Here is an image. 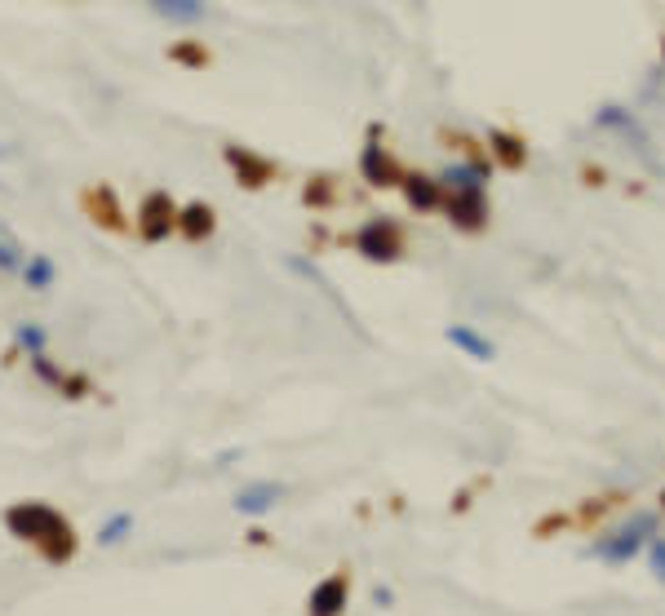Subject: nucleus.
<instances>
[{"instance_id": "dca6fc26", "label": "nucleus", "mask_w": 665, "mask_h": 616, "mask_svg": "<svg viewBox=\"0 0 665 616\" xmlns=\"http://www.w3.org/2000/svg\"><path fill=\"white\" fill-rule=\"evenodd\" d=\"M85 204H89V218L98 222V227H107V231H125L129 222L120 218V200L111 195L107 187H94V191H85Z\"/></svg>"}, {"instance_id": "7ed1b4c3", "label": "nucleus", "mask_w": 665, "mask_h": 616, "mask_svg": "<svg viewBox=\"0 0 665 616\" xmlns=\"http://www.w3.org/2000/svg\"><path fill=\"white\" fill-rule=\"evenodd\" d=\"M652 537H657V515H634L621 523L617 532H603L595 546H590V554L603 563H630V559H639V550L648 546Z\"/></svg>"}, {"instance_id": "1a4fd4ad", "label": "nucleus", "mask_w": 665, "mask_h": 616, "mask_svg": "<svg viewBox=\"0 0 665 616\" xmlns=\"http://www.w3.org/2000/svg\"><path fill=\"white\" fill-rule=\"evenodd\" d=\"M488 191H457L444 195V218L453 222L457 231H484L488 227Z\"/></svg>"}, {"instance_id": "0eeeda50", "label": "nucleus", "mask_w": 665, "mask_h": 616, "mask_svg": "<svg viewBox=\"0 0 665 616\" xmlns=\"http://www.w3.org/2000/svg\"><path fill=\"white\" fill-rule=\"evenodd\" d=\"M138 235L147 244H160L165 235H173L178 231V204H173V195L169 191H151L147 200L138 204Z\"/></svg>"}, {"instance_id": "5701e85b", "label": "nucleus", "mask_w": 665, "mask_h": 616, "mask_svg": "<svg viewBox=\"0 0 665 616\" xmlns=\"http://www.w3.org/2000/svg\"><path fill=\"white\" fill-rule=\"evenodd\" d=\"M306 200H311V204H329L333 200V178H315L311 187H306Z\"/></svg>"}, {"instance_id": "9b49d317", "label": "nucleus", "mask_w": 665, "mask_h": 616, "mask_svg": "<svg viewBox=\"0 0 665 616\" xmlns=\"http://www.w3.org/2000/svg\"><path fill=\"white\" fill-rule=\"evenodd\" d=\"M488 160H493L497 169H524V164H528V142L519 138V133H510V129H493V133H488Z\"/></svg>"}, {"instance_id": "9d476101", "label": "nucleus", "mask_w": 665, "mask_h": 616, "mask_svg": "<svg viewBox=\"0 0 665 616\" xmlns=\"http://www.w3.org/2000/svg\"><path fill=\"white\" fill-rule=\"evenodd\" d=\"M227 164H231V173L240 178V187H266V182L275 178V164L262 156V151H253V147H240V142H231L227 147Z\"/></svg>"}, {"instance_id": "4468645a", "label": "nucleus", "mask_w": 665, "mask_h": 616, "mask_svg": "<svg viewBox=\"0 0 665 616\" xmlns=\"http://www.w3.org/2000/svg\"><path fill=\"white\" fill-rule=\"evenodd\" d=\"M444 337H448V346H457L462 355L479 359V364H488V359L497 355L493 337H484L479 328H470V324H448V328H444Z\"/></svg>"}, {"instance_id": "f03ea898", "label": "nucleus", "mask_w": 665, "mask_h": 616, "mask_svg": "<svg viewBox=\"0 0 665 616\" xmlns=\"http://www.w3.org/2000/svg\"><path fill=\"white\" fill-rule=\"evenodd\" d=\"M351 244L364 262H377V266H391V262L404 258V231H399V222L386 218V213L360 222L355 235H351Z\"/></svg>"}, {"instance_id": "a211bd4d", "label": "nucleus", "mask_w": 665, "mask_h": 616, "mask_svg": "<svg viewBox=\"0 0 665 616\" xmlns=\"http://www.w3.org/2000/svg\"><path fill=\"white\" fill-rule=\"evenodd\" d=\"M213 227H218V218H213L209 204H187V209H178V231L187 235V240H209Z\"/></svg>"}, {"instance_id": "393cba45", "label": "nucleus", "mask_w": 665, "mask_h": 616, "mask_svg": "<svg viewBox=\"0 0 665 616\" xmlns=\"http://www.w3.org/2000/svg\"><path fill=\"white\" fill-rule=\"evenodd\" d=\"M661 63H665V36H661Z\"/></svg>"}, {"instance_id": "f3484780", "label": "nucleus", "mask_w": 665, "mask_h": 616, "mask_svg": "<svg viewBox=\"0 0 665 616\" xmlns=\"http://www.w3.org/2000/svg\"><path fill=\"white\" fill-rule=\"evenodd\" d=\"M18 280L27 284L32 293H45V289H54L58 284V266L49 253H27V262H23V271H18Z\"/></svg>"}, {"instance_id": "2eb2a0df", "label": "nucleus", "mask_w": 665, "mask_h": 616, "mask_svg": "<svg viewBox=\"0 0 665 616\" xmlns=\"http://www.w3.org/2000/svg\"><path fill=\"white\" fill-rule=\"evenodd\" d=\"M306 608H311V616H342V608H346V577H324L311 590Z\"/></svg>"}, {"instance_id": "412c9836", "label": "nucleus", "mask_w": 665, "mask_h": 616, "mask_svg": "<svg viewBox=\"0 0 665 616\" xmlns=\"http://www.w3.org/2000/svg\"><path fill=\"white\" fill-rule=\"evenodd\" d=\"M23 262H27L23 244H18L9 231H0V271H5V275H18V271H23Z\"/></svg>"}, {"instance_id": "6ab92c4d", "label": "nucleus", "mask_w": 665, "mask_h": 616, "mask_svg": "<svg viewBox=\"0 0 665 616\" xmlns=\"http://www.w3.org/2000/svg\"><path fill=\"white\" fill-rule=\"evenodd\" d=\"M14 346H18V351H23L27 359H32V355H45V351H49V333H45L40 324H32V320H23V324L14 328Z\"/></svg>"}, {"instance_id": "4be33fe9", "label": "nucleus", "mask_w": 665, "mask_h": 616, "mask_svg": "<svg viewBox=\"0 0 665 616\" xmlns=\"http://www.w3.org/2000/svg\"><path fill=\"white\" fill-rule=\"evenodd\" d=\"M648 568H652V577H657V581H665V537L648 541Z\"/></svg>"}, {"instance_id": "a878e982", "label": "nucleus", "mask_w": 665, "mask_h": 616, "mask_svg": "<svg viewBox=\"0 0 665 616\" xmlns=\"http://www.w3.org/2000/svg\"><path fill=\"white\" fill-rule=\"evenodd\" d=\"M661 510H665V492H661Z\"/></svg>"}, {"instance_id": "f257e3e1", "label": "nucleus", "mask_w": 665, "mask_h": 616, "mask_svg": "<svg viewBox=\"0 0 665 616\" xmlns=\"http://www.w3.org/2000/svg\"><path fill=\"white\" fill-rule=\"evenodd\" d=\"M5 528L14 532L18 541H36L45 550V559H71L76 550V537H71V523L58 515L54 506L45 501H23V506H9L5 510Z\"/></svg>"}, {"instance_id": "20e7f679", "label": "nucleus", "mask_w": 665, "mask_h": 616, "mask_svg": "<svg viewBox=\"0 0 665 616\" xmlns=\"http://www.w3.org/2000/svg\"><path fill=\"white\" fill-rule=\"evenodd\" d=\"M590 125L603 129V133H612V138H621L630 151H639V156H648L652 164H657V156H652V138H648V129H643L639 111L626 107V102H599L595 116H590Z\"/></svg>"}, {"instance_id": "6e6552de", "label": "nucleus", "mask_w": 665, "mask_h": 616, "mask_svg": "<svg viewBox=\"0 0 665 616\" xmlns=\"http://www.w3.org/2000/svg\"><path fill=\"white\" fill-rule=\"evenodd\" d=\"M399 195L413 213H444V187H439L435 173L422 169H404L399 173Z\"/></svg>"}, {"instance_id": "423d86ee", "label": "nucleus", "mask_w": 665, "mask_h": 616, "mask_svg": "<svg viewBox=\"0 0 665 616\" xmlns=\"http://www.w3.org/2000/svg\"><path fill=\"white\" fill-rule=\"evenodd\" d=\"M444 195H457V191H488L493 187V160L488 156H475V151H466L462 160H448L444 169L435 173Z\"/></svg>"}, {"instance_id": "b1692460", "label": "nucleus", "mask_w": 665, "mask_h": 616, "mask_svg": "<svg viewBox=\"0 0 665 616\" xmlns=\"http://www.w3.org/2000/svg\"><path fill=\"white\" fill-rule=\"evenodd\" d=\"M173 58H182V63H204V49L200 45H178V49H173Z\"/></svg>"}, {"instance_id": "aec40b11", "label": "nucleus", "mask_w": 665, "mask_h": 616, "mask_svg": "<svg viewBox=\"0 0 665 616\" xmlns=\"http://www.w3.org/2000/svg\"><path fill=\"white\" fill-rule=\"evenodd\" d=\"M129 532H133V515H129V510H116V515H111L107 523H102L98 546H120V541H125Z\"/></svg>"}, {"instance_id": "f8f14e48", "label": "nucleus", "mask_w": 665, "mask_h": 616, "mask_svg": "<svg viewBox=\"0 0 665 616\" xmlns=\"http://www.w3.org/2000/svg\"><path fill=\"white\" fill-rule=\"evenodd\" d=\"M280 497H284L280 484L258 479V484H244L240 492H235V510H240V515H249V519H258V515H266V510L280 506Z\"/></svg>"}, {"instance_id": "39448f33", "label": "nucleus", "mask_w": 665, "mask_h": 616, "mask_svg": "<svg viewBox=\"0 0 665 616\" xmlns=\"http://www.w3.org/2000/svg\"><path fill=\"white\" fill-rule=\"evenodd\" d=\"M399 160H395V151L386 147V138H382V125H373L368 129V142L360 147V178L368 182V187H377V191H386V187H399Z\"/></svg>"}, {"instance_id": "ddd939ff", "label": "nucleus", "mask_w": 665, "mask_h": 616, "mask_svg": "<svg viewBox=\"0 0 665 616\" xmlns=\"http://www.w3.org/2000/svg\"><path fill=\"white\" fill-rule=\"evenodd\" d=\"M147 5L173 27H200L209 18V0H147Z\"/></svg>"}]
</instances>
